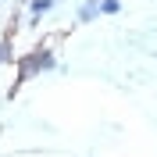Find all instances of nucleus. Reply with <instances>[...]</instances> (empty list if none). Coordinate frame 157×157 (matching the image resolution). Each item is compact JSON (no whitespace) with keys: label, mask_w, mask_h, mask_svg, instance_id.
Instances as JSON below:
<instances>
[{"label":"nucleus","mask_w":157,"mask_h":157,"mask_svg":"<svg viewBox=\"0 0 157 157\" xmlns=\"http://www.w3.org/2000/svg\"><path fill=\"white\" fill-rule=\"evenodd\" d=\"M54 7V0H29V11H32V18H43L47 11Z\"/></svg>","instance_id":"3"},{"label":"nucleus","mask_w":157,"mask_h":157,"mask_svg":"<svg viewBox=\"0 0 157 157\" xmlns=\"http://www.w3.org/2000/svg\"><path fill=\"white\" fill-rule=\"evenodd\" d=\"M100 14V0H82V7H78V21H93Z\"/></svg>","instance_id":"2"},{"label":"nucleus","mask_w":157,"mask_h":157,"mask_svg":"<svg viewBox=\"0 0 157 157\" xmlns=\"http://www.w3.org/2000/svg\"><path fill=\"white\" fill-rule=\"evenodd\" d=\"M7 57H11V47H7V43H0V64H4Z\"/></svg>","instance_id":"5"},{"label":"nucleus","mask_w":157,"mask_h":157,"mask_svg":"<svg viewBox=\"0 0 157 157\" xmlns=\"http://www.w3.org/2000/svg\"><path fill=\"white\" fill-rule=\"evenodd\" d=\"M121 11V0H100V14H118Z\"/></svg>","instance_id":"4"},{"label":"nucleus","mask_w":157,"mask_h":157,"mask_svg":"<svg viewBox=\"0 0 157 157\" xmlns=\"http://www.w3.org/2000/svg\"><path fill=\"white\" fill-rule=\"evenodd\" d=\"M50 68H54V54L50 50H32L29 57L21 61V78L36 75V71H50Z\"/></svg>","instance_id":"1"}]
</instances>
